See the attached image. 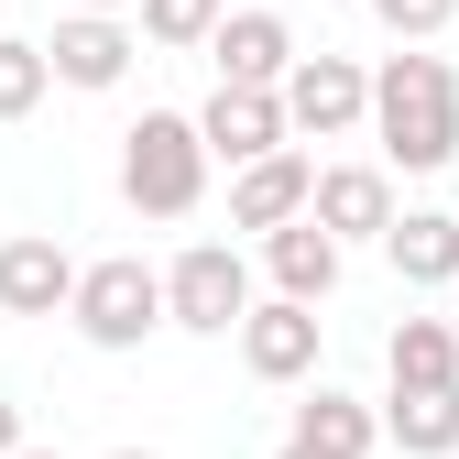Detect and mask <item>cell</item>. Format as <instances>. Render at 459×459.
Listing matches in <instances>:
<instances>
[{
    "label": "cell",
    "instance_id": "cell-7",
    "mask_svg": "<svg viewBox=\"0 0 459 459\" xmlns=\"http://www.w3.org/2000/svg\"><path fill=\"white\" fill-rule=\"evenodd\" d=\"M132 55H143V33L121 22V12H66V22H55L44 33V66H55V88H121L132 77Z\"/></svg>",
    "mask_w": 459,
    "mask_h": 459
},
{
    "label": "cell",
    "instance_id": "cell-21",
    "mask_svg": "<svg viewBox=\"0 0 459 459\" xmlns=\"http://www.w3.org/2000/svg\"><path fill=\"white\" fill-rule=\"evenodd\" d=\"M22 448V405H0V459H12Z\"/></svg>",
    "mask_w": 459,
    "mask_h": 459
},
{
    "label": "cell",
    "instance_id": "cell-19",
    "mask_svg": "<svg viewBox=\"0 0 459 459\" xmlns=\"http://www.w3.org/2000/svg\"><path fill=\"white\" fill-rule=\"evenodd\" d=\"M132 12H143V44H208L219 0H132Z\"/></svg>",
    "mask_w": 459,
    "mask_h": 459
},
{
    "label": "cell",
    "instance_id": "cell-18",
    "mask_svg": "<svg viewBox=\"0 0 459 459\" xmlns=\"http://www.w3.org/2000/svg\"><path fill=\"white\" fill-rule=\"evenodd\" d=\"M44 88H55L44 44H22L12 22H0V121H33V109H44Z\"/></svg>",
    "mask_w": 459,
    "mask_h": 459
},
{
    "label": "cell",
    "instance_id": "cell-12",
    "mask_svg": "<svg viewBox=\"0 0 459 459\" xmlns=\"http://www.w3.org/2000/svg\"><path fill=\"white\" fill-rule=\"evenodd\" d=\"M66 284H77L66 241H44V230L0 241V317H66Z\"/></svg>",
    "mask_w": 459,
    "mask_h": 459
},
{
    "label": "cell",
    "instance_id": "cell-16",
    "mask_svg": "<svg viewBox=\"0 0 459 459\" xmlns=\"http://www.w3.org/2000/svg\"><path fill=\"white\" fill-rule=\"evenodd\" d=\"M296 448H317V459H372V437H383V416L361 405V394H339V383H307V405H296V427H284Z\"/></svg>",
    "mask_w": 459,
    "mask_h": 459
},
{
    "label": "cell",
    "instance_id": "cell-5",
    "mask_svg": "<svg viewBox=\"0 0 459 459\" xmlns=\"http://www.w3.org/2000/svg\"><path fill=\"white\" fill-rule=\"evenodd\" d=\"M284 99V132L296 143H351L361 109H372V66H351V55H296V66L273 77Z\"/></svg>",
    "mask_w": 459,
    "mask_h": 459
},
{
    "label": "cell",
    "instance_id": "cell-26",
    "mask_svg": "<svg viewBox=\"0 0 459 459\" xmlns=\"http://www.w3.org/2000/svg\"><path fill=\"white\" fill-rule=\"evenodd\" d=\"M219 12H230V0H219Z\"/></svg>",
    "mask_w": 459,
    "mask_h": 459
},
{
    "label": "cell",
    "instance_id": "cell-27",
    "mask_svg": "<svg viewBox=\"0 0 459 459\" xmlns=\"http://www.w3.org/2000/svg\"><path fill=\"white\" fill-rule=\"evenodd\" d=\"M448 296H459V284H448Z\"/></svg>",
    "mask_w": 459,
    "mask_h": 459
},
{
    "label": "cell",
    "instance_id": "cell-2",
    "mask_svg": "<svg viewBox=\"0 0 459 459\" xmlns=\"http://www.w3.org/2000/svg\"><path fill=\"white\" fill-rule=\"evenodd\" d=\"M121 197H132V219H197V197H208L197 109H143L121 132Z\"/></svg>",
    "mask_w": 459,
    "mask_h": 459
},
{
    "label": "cell",
    "instance_id": "cell-1",
    "mask_svg": "<svg viewBox=\"0 0 459 459\" xmlns=\"http://www.w3.org/2000/svg\"><path fill=\"white\" fill-rule=\"evenodd\" d=\"M372 143H383V176H448L459 164V66L427 44H394L372 66Z\"/></svg>",
    "mask_w": 459,
    "mask_h": 459
},
{
    "label": "cell",
    "instance_id": "cell-23",
    "mask_svg": "<svg viewBox=\"0 0 459 459\" xmlns=\"http://www.w3.org/2000/svg\"><path fill=\"white\" fill-rule=\"evenodd\" d=\"M77 12H132V0H77Z\"/></svg>",
    "mask_w": 459,
    "mask_h": 459
},
{
    "label": "cell",
    "instance_id": "cell-14",
    "mask_svg": "<svg viewBox=\"0 0 459 459\" xmlns=\"http://www.w3.org/2000/svg\"><path fill=\"white\" fill-rule=\"evenodd\" d=\"M383 252H394L405 284L437 296V284H459V219H448V208H394V219H383Z\"/></svg>",
    "mask_w": 459,
    "mask_h": 459
},
{
    "label": "cell",
    "instance_id": "cell-13",
    "mask_svg": "<svg viewBox=\"0 0 459 459\" xmlns=\"http://www.w3.org/2000/svg\"><path fill=\"white\" fill-rule=\"evenodd\" d=\"M339 263H351V252H339L317 219H284V230H263V273H273V296H307V307H328V296H339Z\"/></svg>",
    "mask_w": 459,
    "mask_h": 459
},
{
    "label": "cell",
    "instance_id": "cell-17",
    "mask_svg": "<svg viewBox=\"0 0 459 459\" xmlns=\"http://www.w3.org/2000/svg\"><path fill=\"white\" fill-rule=\"evenodd\" d=\"M383 383H459V328H448V317H394Z\"/></svg>",
    "mask_w": 459,
    "mask_h": 459
},
{
    "label": "cell",
    "instance_id": "cell-15",
    "mask_svg": "<svg viewBox=\"0 0 459 459\" xmlns=\"http://www.w3.org/2000/svg\"><path fill=\"white\" fill-rule=\"evenodd\" d=\"M383 437L405 459H448L459 448V383H394L383 394Z\"/></svg>",
    "mask_w": 459,
    "mask_h": 459
},
{
    "label": "cell",
    "instance_id": "cell-10",
    "mask_svg": "<svg viewBox=\"0 0 459 459\" xmlns=\"http://www.w3.org/2000/svg\"><path fill=\"white\" fill-rule=\"evenodd\" d=\"M307 219L328 230L339 252H351V241H383V219H394V176H383V164H317Z\"/></svg>",
    "mask_w": 459,
    "mask_h": 459
},
{
    "label": "cell",
    "instance_id": "cell-8",
    "mask_svg": "<svg viewBox=\"0 0 459 459\" xmlns=\"http://www.w3.org/2000/svg\"><path fill=\"white\" fill-rule=\"evenodd\" d=\"M307 186H317V164L296 153V143H273V153H252V164H230V230H284V219H307Z\"/></svg>",
    "mask_w": 459,
    "mask_h": 459
},
{
    "label": "cell",
    "instance_id": "cell-9",
    "mask_svg": "<svg viewBox=\"0 0 459 459\" xmlns=\"http://www.w3.org/2000/svg\"><path fill=\"white\" fill-rule=\"evenodd\" d=\"M208 66L230 77V88H273L284 66H296V33H284V12H252V0H230V12L208 22Z\"/></svg>",
    "mask_w": 459,
    "mask_h": 459
},
{
    "label": "cell",
    "instance_id": "cell-25",
    "mask_svg": "<svg viewBox=\"0 0 459 459\" xmlns=\"http://www.w3.org/2000/svg\"><path fill=\"white\" fill-rule=\"evenodd\" d=\"M109 459H164V448H109Z\"/></svg>",
    "mask_w": 459,
    "mask_h": 459
},
{
    "label": "cell",
    "instance_id": "cell-4",
    "mask_svg": "<svg viewBox=\"0 0 459 459\" xmlns=\"http://www.w3.org/2000/svg\"><path fill=\"white\" fill-rule=\"evenodd\" d=\"M252 307V263L241 241H186L176 263H164V328H186V339H230Z\"/></svg>",
    "mask_w": 459,
    "mask_h": 459
},
{
    "label": "cell",
    "instance_id": "cell-6",
    "mask_svg": "<svg viewBox=\"0 0 459 459\" xmlns=\"http://www.w3.org/2000/svg\"><path fill=\"white\" fill-rule=\"evenodd\" d=\"M230 339H241V372H252V383H307L317 351H328V317H317L307 296H252Z\"/></svg>",
    "mask_w": 459,
    "mask_h": 459
},
{
    "label": "cell",
    "instance_id": "cell-22",
    "mask_svg": "<svg viewBox=\"0 0 459 459\" xmlns=\"http://www.w3.org/2000/svg\"><path fill=\"white\" fill-rule=\"evenodd\" d=\"M12 459H66V448H33V437H22V448H12Z\"/></svg>",
    "mask_w": 459,
    "mask_h": 459
},
{
    "label": "cell",
    "instance_id": "cell-24",
    "mask_svg": "<svg viewBox=\"0 0 459 459\" xmlns=\"http://www.w3.org/2000/svg\"><path fill=\"white\" fill-rule=\"evenodd\" d=\"M273 459H317V448H296V437H284V448H273Z\"/></svg>",
    "mask_w": 459,
    "mask_h": 459
},
{
    "label": "cell",
    "instance_id": "cell-11",
    "mask_svg": "<svg viewBox=\"0 0 459 459\" xmlns=\"http://www.w3.org/2000/svg\"><path fill=\"white\" fill-rule=\"evenodd\" d=\"M197 143H208V164H252V153H273V143H296L284 132V99L273 88H208V109H197Z\"/></svg>",
    "mask_w": 459,
    "mask_h": 459
},
{
    "label": "cell",
    "instance_id": "cell-20",
    "mask_svg": "<svg viewBox=\"0 0 459 459\" xmlns=\"http://www.w3.org/2000/svg\"><path fill=\"white\" fill-rule=\"evenodd\" d=\"M372 22H383L394 44H437V33L459 22V0H372Z\"/></svg>",
    "mask_w": 459,
    "mask_h": 459
},
{
    "label": "cell",
    "instance_id": "cell-3",
    "mask_svg": "<svg viewBox=\"0 0 459 459\" xmlns=\"http://www.w3.org/2000/svg\"><path fill=\"white\" fill-rule=\"evenodd\" d=\"M66 317H77V339H88V351H143V339L164 328V273H153L143 252L77 263V284H66Z\"/></svg>",
    "mask_w": 459,
    "mask_h": 459
}]
</instances>
